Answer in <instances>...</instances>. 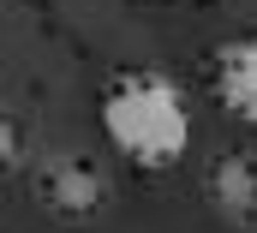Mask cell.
<instances>
[{
  "label": "cell",
  "mask_w": 257,
  "mask_h": 233,
  "mask_svg": "<svg viewBox=\"0 0 257 233\" xmlns=\"http://www.w3.org/2000/svg\"><path fill=\"white\" fill-rule=\"evenodd\" d=\"M209 203L227 227H257V162L251 156H221L209 168Z\"/></svg>",
  "instance_id": "obj_4"
},
{
  "label": "cell",
  "mask_w": 257,
  "mask_h": 233,
  "mask_svg": "<svg viewBox=\"0 0 257 233\" xmlns=\"http://www.w3.org/2000/svg\"><path fill=\"white\" fill-rule=\"evenodd\" d=\"M215 96L233 120L257 126V36H233L215 48Z\"/></svg>",
  "instance_id": "obj_2"
},
{
  "label": "cell",
  "mask_w": 257,
  "mask_h": 233,
  "mask_svg": "<svg viewBox=\"0 0 257 233\" xmlns=\"http://www.w3.org/2000/svg\"><path fill=\"white\" fill-rule=\"evenodd\" d=\"M42 197H48L54 215L84 221V215L102 209V174H96L84 156H60V162H48V174H42Z\"/></svg>",
  "instance_id": "obj_3"
},
{
  "label": "cell",
  "mask_w": 257,
  "mask_h": 233,
  "mask_svg": "<svg viewBox=\"0 0 257 233\" xmlns=\"http://www.w3.org/2000/svg\"><path fill=\"white\" fill-rule=\"evenodd\" d=\"M102 132L138 168H174L192 144V108L174 78L162 72H126L102 96Z\"/></svg>",
  "instance_id": "obj_1"
}]
</instances>
